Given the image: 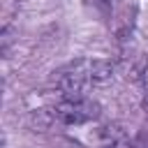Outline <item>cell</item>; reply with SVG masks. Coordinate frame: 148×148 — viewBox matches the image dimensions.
Segmentation results:
<instances>
[{"label": "cell", "instance_id": "1", "mask_svg": "<svg viewBox=\"0 0 148 148\" xmlns=\"http://www.w3.org/2000/svg\"><path fill=\"white\" fill-rule=\"evenodd\" d=\"M53 81H56V86H58V90L62 92L65 99L86 97V90L92 83V79H90V60H76V62L62 67L60 72H56Z\"/></svg>", "mask_w": 148, "mask_h": 148}, {"label": "cell", "instance_id": "2", "mask_svg": "<svg viewBox=\"0 0 148 148\" xmlns=\"http://www.w3.org/2000/svg\"><path fill=\"white\" fill-rule=\"evenodd\" d=\"M53 116L62 125H86L99 116V104L88 99V97H76V99H62L56 104Z\"/></svg>", "mask_w": 148, "mask_h": 148}, {"label": "cell", "instance_id": "3", "mask_svg": "<svg viewBox=\"0 0 148 148\" xmlns=\"http://www.w3.org/2000/svg\"><path fill=\"white\" fill-rule=\"evenodd\" d=\"M90 143L95 148H127V136L118 125H99L92 130Z\"/></svg>", "mask_w": 148, "mask_h": 148}, {"label": "cell", "instance_id": "4", "mask_svg": "<svg viewBox=\"0 0 148 148\" xmlns=\"http://www.w3.org/2000/svg\"><path fill=\"white\" fill-rule=\"evenodd\" d=\"M90 79L92 83H106L113 79V62L111 60H90Z\"/></svg>", "mask_w": 148, "mask_h": 148}, {"label": "cell", "instance_id": "5", "mask_svg": "<svg viewBox=\"0 0 148 148\" xmlns=\"http://www.w3.org/2000/svg\"><path fill=\"white\" fill-rule=\"evenodd\" d=\"M141 86H143V90L148 92V62H146L143 69H141Z\"/></svg>", "mask_w": 148, "mask_h": 148}, {"label": "cell", "instance_id": "6", "mask_svg": "<svg viewBox=\"0 0 148 148\" xmlns=\"http://www.w3.org/2000/svg\"><path fill=\"white\" fill-rule=\"evenodd\" d=\"M95 5H97L99 9H104V12H106V9H111V5H113V0H95Z\"/></svg>", "mask_w": 148, "mask_h": 148}]
</instances>
